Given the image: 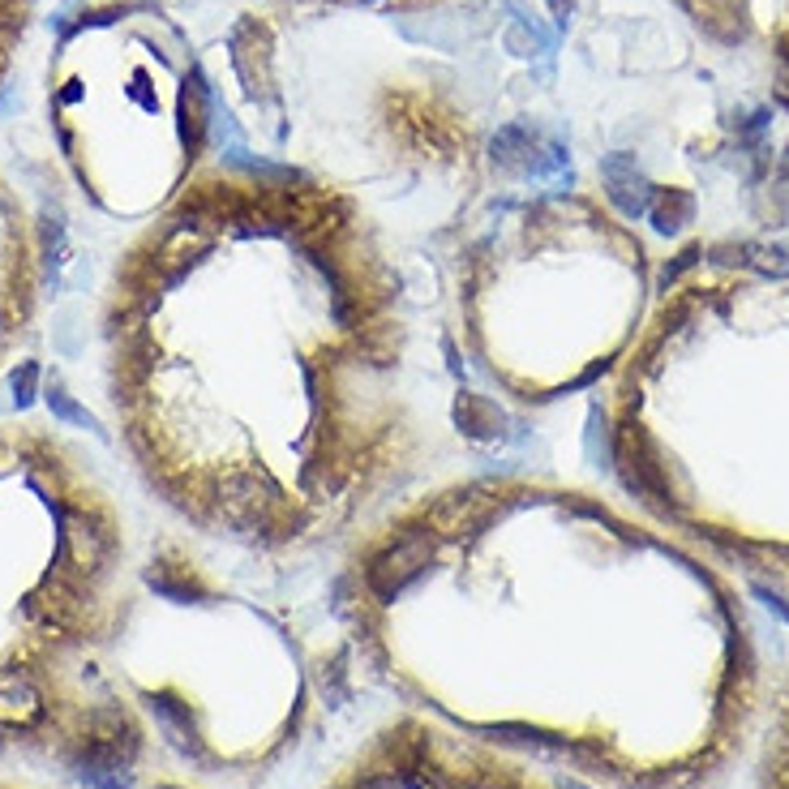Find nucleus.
I'll return each mask as SVG.
<instances>
[{"instance_id": "1", "label": "nucleus", "mask_w": 789, "mask_h": 789, "mask_svg": "<svg viewBox=\"0 0 789 789\" xmlns=\"http://www.w3.org/2000/svg\"><path fill=\"white\" fill-rule=\"evenodd\" d=\"M446 253L296 164L202 168L99 305L112 430L146 498L287 567L472 472L511 408L460 353Z\"/></svg>"}, {"instance_id": "2", "label": "nucleus", "mask_w": 789, "mask_h": 789, "mask_svg": "<svg viewBox=\"0 0 789 789\" xmlns=\"http://www.w3.org/2000/svg\"><path fill=\"white\" fill-rule=\"evenodd\" d=\"M644 280L640 241L579 193H540L446 253L451 323L472 378L503 408H549L613 374L640 326L601 287Z\"/></svg>"}]
</instances>
